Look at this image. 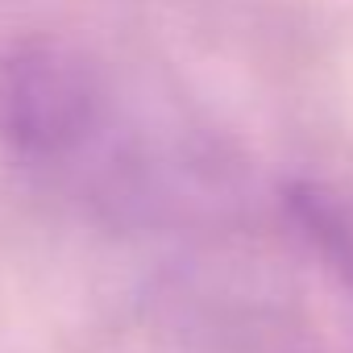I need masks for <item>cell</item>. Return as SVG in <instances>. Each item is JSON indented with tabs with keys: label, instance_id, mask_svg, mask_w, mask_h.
Wrapping results in <instances>:
<instances>
[{
	"label": "cell",
	"instance_id": "6da1fadb",
	"mask_svg": "<svg viewBox=\"0 0 353 353\" xmlns=\"http://www.w3.org/2000/svg\"><path fill=\"white\" fill-rule=\"evenodd\" d=\"M104 129V83L59 42H21L0 59V137L34 166H59Z\"/></svg>",
	"mask_w": 353,
	"mask_h": 353
}]
</instances>
